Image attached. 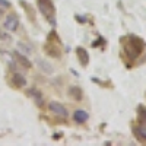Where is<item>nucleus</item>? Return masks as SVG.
Wrapping results in <instances>:
<instances>
[{"label":"nucleus","instance_id":"nucleus-1","mask_svg":"<svg viewBox=\"0 0 146 146\" xmlns=\"http://www.w3.org/2000/svg\"><path fill=\"white\" fill-rule=\"evenodd\" d=\"M143 45L145 44H143V41L140 38H137V36H135V35H130L129 36V42L124 45V51H126V54L129 56L130 60H135L142 53Z\"/></svg>","mask_w":146,"mask_h":146},{"label":"nucleus","instance_id":"nucleus-2","mask_svg":"<svg viewBox=\"0 0 146 146\" xmlns=\"http://www.w3.org/2000/svg\"><path fill=\"white\" fill-rule=\"evenodd\" d=\"M36 5H38V9L41 10V13L47 19H50V22L53 23V25H56V21L53 18L54 13H56V7L51 3V0H36Z\"/></svg>","mask_w":146,"mask_h":146},{"label":"nucleus","instance_id":"nucleus-3","mask_svg":"<svg viewBox=\"0 0 146 146\" xmlns=\"http://www.w3.org/2000/svg\"><path fill=\"white\" fill-rule=\"evenodd\" d=\"M48 110H50L51 113H54L56 115L63 117V118H66V117L69 115L66 107H64V105H62V104H58V102H56V101H51L50 104H48Z\"/></svg>","mask_w":146,"mask_h":146},{"label":"nucleus","instance_id":"nucleus-4","mask_svg":"<svg viewBox=\"0 0 146 146\" xmlns=\"http://www.w3.org/2000/svg\"><path fill=\"white\" fill-rule=\"evenodd\" d=\"M19 27V19L16 15H9L5 21V29L10 31V32H15Z\"/></svg>","mask_w":146,"mask_h":146},{"label":"nucleus","instance_id":"nucleus-5","mask_svg":"<svg viewBox=\"0 0 146 146\" xmlns=\"http://www.w3.org/2000/svg\"><path fill=\"white\" fill-rule=\"evenodd\" d=\"M73 120L76 121V123L82 124V123H86L89 120V114L85 111V110H76L75 113H73Z\"/></svg>","mask_w":146,"mask_h":146},{"label":"nucleus","instance_id":"nucleus-6","mask_svg":"<svg viewBox=\"0 0 146 146\" xmlns=\"http://www.w3.org/2000/svg\"><path fill=\"white\" fill-rule=\"evenodd\" d=\"M12 83H13V86H16V88H23L27 85V79L23 75L15 72L13 75H12Z\"/></svg>","mask_w":146,"mask_h":146},{"label":"nucleus","instance_id":"nucleus-7","mask_svg":"<svg viewBox=\"0 0 146 146\" xmlns=\"http://www.w3.org/2000/svg\"><path fill=\"white\" fill-rule=\"evenodd\" d=\"M76 53H78V58H79L80 64H82L83 67H85V66H88V63H89V54H88V51L85 50L83 47H78Z\"/></svg>","mask_w":146,"mask_h":146},{"label":"nucleus","instance_id":"nucleus-8","mask_svg":"<svg viewBox=\"0 0 146 146\" xmlns=\"http://www.w3.org/2000/svg\"><path fill=\"white\" fill-rule=\"evenodd\" d=\"M13 56H15V58H16V62H18L21 66H23L25 69H31V67H32V63L28 60V57H27V56L21 54L19 51H13Z\"/></svg>","mask_w":146,"mask_h":146},{"label":"nucleus","instance_id":"nucleus-9","mask_svg":"<svg viewBox=\"0 0 146 146\" xmlns=\"http://www.w3.org/2000/svg\"><path fill=\"white\" fill-rule=\"evenodd\" d=\"M67 92H69V95L72 96V98H73V100H76V101H80V100H82V96H83L82 89H80L79 86H76V85H72V86H69Z\"/></svg>","mask_w":146,"mask_h":146},{"label":"nucleus","instance_id":"nucleus-10","mask_svg":"<svg viewBox=\"0 0 146 146\" xmlns=\"http://www.w3.org/2000/svg\"><path fill=\"white\" fill-rule=\"evenodd\" d=\"M36 64H38V66H40V69H41L44 73H47V75H51V73L54 72L53 64H51V63H48V62H45V60L36 58Z\"/></svg>","mask_w":146,"mask_h":146},{"label":"nucleus","instance_id":"nucleus-11","mask_svg":"<svg viewBox=\"0 0 146 146\" xmlns=\"http://www.w3.org/2000/svg\"><path fill=\"white\" fill-rule=\"evenodd\" d=\"M45 53H47L48 56H51V57H56V58L60 57L58 48H57L56 45H53V44H47V45H45Z\"/></svg>","mask_w":146,"mask_h":146},{"label":"nucleus","instance_id":"nucleus-12","mask_svg":"<svg viewBox=\"0 0 146 146\" xmlns=\"http://www.w3.org/2000/svg\"><path fill=\"white\" fill-rule=\"evenodd\" d=\"M135 133L139 139L146 140V129L145 127H135Z\"/></svg>","mask_w":146,"mask_h":146},{"label":"nucleus","instance_id":"nucleus-13","mask_svg":"<svg viewBox=\"0 0 146 146\" xmlns=\"http://www.w3.org/2000/svg\"><path fill=\"white\" fill-rule=\"evenodd\" d=\"M137 113H139V121L145 123V121H146V107L140 105V107H139V110H137Z\"/></svg>","mask_w":146,"mask_h":146},{"label":"nucleus","instance_id":"nucleus-14","mask_svg":"<svg viewBox=\"0 0 146 146\" xmlns=\"http://www.w3.org/2000/svg\"><path fill=\"white\" fill-rule=\"evenodd\" d=\"M34 100H35V102H36V105H38V107H42V105H44V101H42V95H41V92H40V91H36V89H35Z\"/></svg>","mask_w":146,"mask_h":146},{"label":"nucleus","instance_id":"nucleus-15","mask_svg":"<svg viewBox=\"0 0 146 146\" xmlns=\"http://www.w3.org/2000/svg\"><path fill=\"white\" fill-rule=\"evenodd\" d=\"M18 47L21 48L22 51H25L27 54H29V53H31V48H28V45H25V44H22V42H18Z\"/></svg>","mask_w":146,"mask_h":146},{"label":"nucleus","instance_id":"nucleus-16","mask_svg":"<svg viewBox=\"0 0 146 146\" xmlns=\"http://www.w3.org/2000/svg\"><path fill=\"white\" fill-rule=\"evenodd\" d=\"M7 40H9V35L5 31L0 29V41H7Z\"/></svg>","mask_w":146,"mask_h":146},{"label":"nucleus","instance_id":"nucleus-17","mask_svg":"<svg viewBox=\"0 0 146 146\" xmlns=\"http://www.w3.org/2000/svg\"><path fill=\"white\" fill-rule=\"evenodd\" d=\"M0 6L5 7V9H7V7H10V3L7 2V0H0Z\"/></svg>","mask_w":146,"mask_h":146},{"label":"nucleus","instance_id":"nucleus-18","mask_svg":"<svg viewBox=\"0 0 146 146\" xmlns=\"http://www.w3.org/2000/svg\"><path fill=\"white\" fill-rule=\"evenodd\" d=\"M76 19H78V21H80V22H85V21H86L85 18H80V16H76Z\"/></svg>","mask_w":146,"mask_h":146}]
</instances>
